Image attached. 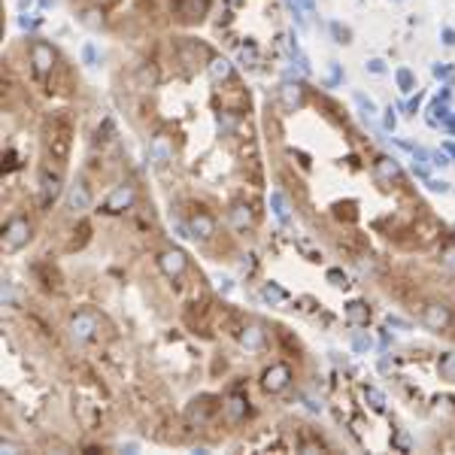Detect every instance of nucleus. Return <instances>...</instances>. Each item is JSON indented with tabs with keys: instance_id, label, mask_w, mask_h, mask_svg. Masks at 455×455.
Returning <instances> with one entry per match:
<instances>
[{
	"instance_id": "nucleus-5",
	"label": "nucleus",
	"mask_w": 455,
	"mask_h": 455,
	"mask_svg": "<svg viewBox=\"0 0 455 455\" xmlns=\"http://www.w3.org/2000/svg\"><path fill=\"white\" fill-rule=\"evenodd\" d=\"M288 379H292V370H288L286 364H273V367L264 370V388H267V392H283L288 386Z\"/></svg>"
},
{
	"instance_id": "nucleus-21",
	"label": "nucleus",
	"mask_w": 455,
	"mask_h": 455,
	"mask_svg": "<svg viewBox=\"0 0 455 455\" xmlns=\"http://www.w3.org/2000/svg\"><path fill=\"white\" fill-rule=\"evenodd\" d=\"M367 313H364V304H349V322H364Z\"/></svg>"
},
{
	"instance_id": "nucleus-10",
	"label": "nucleus",
	"mask_w": 455,
	"mask_h": 455,
	"mask_svg": "<svg viewBox=\"0 0 455 455\" xmlns=\"http://www.w3.org/2000/svg\"><path fill=\"white\" fill-rule=\"evenodd\" d=\"M67 206H70V210H76V213H82V210H88V206H91V195H88V188L82 185V182H76V185H70Z\"/></svg>"
},
{
	"instance_id": "nucleus-16",
	"label": "nucleus",
	"mask_w": 455,
	"mask_h": 455,
	"mask_svg": "<svg viewBox=\"0 0 455 455\" xmlns=\"http://www.w3.org/2000/svg\"><path fill=\"white\" fill-rule=\"evenodd\" d=\"M249 210H246V206H234V210H231V222H234V228H246L249 225Z\"/></svg>"
},
{
	"instance_id": "nucleus-9",
	"label": "nucleus",
	"mask_w": 455,
	"mask_h": 455,
	"mask_svg": "<svg viewBox=\"0 0 455 455\" xmlns=\"http://www.w3.org/2000/svg\"><path fill=\"white\" fill-rule=\"evenodd\" d=\"M40 192H43V206H49L58 197V192H61V176L46 170L43 176H40Z\"/></svg>"
},
{
	"instance_id": "nucleus-18",
	"label": "nucleus",
	"mask_w": 455,
	"mask_h": 455,
	"mask_svg": "<svg viewBox=\"0 0 455 455\" xmlns=\"http://www.w3.org/2000/svg\"><path fill=\"white\" fill-rule=\"evenodd\" d=\"M440 374H443L446 379H455V352L446 355V358L440 361Z\"/></svg>"
},
{
	"instance_id": "nucleus-13",
	"label": "nucleus",
	"mask_w": 455,
	"mask_h": 455,
	"mask_svg": "<svg viewBox=\"0 0 455 455\" xmlns=\"http://www.w3.org/2000/svg\"><path fill=\"white\" fill-rule=\"evenodd\" d=\"M270 210H273V216L283 222V225H288V204H286L283 192H270Z\"/></svg>"
},
{
	"instance_id": "nucleus-12",
	"label": "nucleus",
	"mask_w": 455,
	"mask_h": 455,
	"mask_svg": "<svg viewBox=\"0 0 455 455\" xmlns=\"http://www.w3.org/2000/svg\"><path fill=\"white\" fill-rule=\"evenodd\" d=\"M425 325L428 328H446V325H449V310L437 307V304H434V307H428L425 310Z\"/></svg>"
},
{
	"instance_id": "nucleus-3",
	"label": "nucleus",
	"mask_w": 455,
	"mask_h": 455,
	"mask_svg": "<svg viewBox=\"0 0 455 455\" xmlns=\"http://www.w3.org/2000/svg\"><path fill=\"white\" fill-rule=\"evenodd\" d=\"M31 240V225L24 219H13L3 231V252H19Z\"/></svg>"
},
{
	"instance_id": "nucleus-15",
	"label": "nucleus",
	"mask_w": 455,
	"mask_h": 455,
	"mask_svg": "<svg viewBox=\"0 0 455 455\" xmlns=\"http://www.w3.org/2000/svg\"><path fill=\"white\" fill-rule=\"evenodd\" d=\"M377 176H383V179H398L401 176V167L395 164L392 158H379L377 161Z\"/></svg>"
},
{
	"instance_id": "nucleus-1",
	"label": "nucleus",
	"mask_w": 455,
	"mask_h": 455,
	"mask_svg": "<svg viewBox=\"0 0 455 455\" xmlns=\"http://www.w3.org/2000/svg\"><path fill=\"white\" fill-rule=\"evenodd\" d=\"M49 155H52L55 161H64L70 152V122L64 119V115H52L49 119Z\"/></svg>"
},
{
	"instance_id": "nucleus-11",
	"label": "nucleus",
	"mask_w": 455,
	"mask_h": 455,
	"mask_svg": "<svg viewBox=\"0 0 455 455\" xmlns=\"http://www.w3.org/2000/svg\"><path fill=\"white\" fill-rule=\"evenodd\" d=\"M188 228H192L195 237H213V231H216V222L206 216V213H195L192 222H188Z\"/></svg>"
},
{
	"instance_id": "nucleus-19",
	"label": "nucleus",
	"mask_w": 455,
	"mask_h": 455,
	"mask_svg": "<svg viewBox=\"0 0 455 455\" xmlns=\"http://www.w3.org/2000/svg\"><path fill=\"white\" fill-rule=\"evenodd\" d=\"M364 395H367V401L374 404L377 410H383V407H386V398H383V392H377V388H364Z\"/></svg>"
},
{
	"instance_id": "nucleus-20",
	"label": "nucleus",
	"mask_w": 455,
	"mask_h": 455,
	"mask_svg": "<svg viewBox=\"0 0 455 455\" xmlns=\"http://www.w3.org/2000/svg\"><path fill=\"white\" fill-rule=\"evenodd\" d=\"M264 297L267 301H286V292L279 286H264Z\"/></svg>"
},
{
	"instance_id": "nucleus-22",
	"label": "nucleus",
	"mask_w": 455,
	"mask_h": 455,
	"mask_svg": "<svg viewBox=\"0 0 455 455\" xmlns=\"http://www.w3.org/2000/svg\"><path fill=\"white\" fill-rule=\"evenodd\" d=\"M328 279L334 286H346V273L343 270H328Z\"/></svg>"
},
{
	"instance_id": "nucleus-2",
	"label": "nucleus",
	"mask_w": 455,
	"mask_h": 455,
	"mask_svg": "<svg viewBox=\"0 0 455 455\" xmlns=\"http://www.w3.org/2000/svg\"><path fill=\"white\" fill-rule=\"evenodd\" d=\"M170 10L182 24H195L201 22L206 10H210V0H170Z\"/></svg>"
},
{
	"instance_id": "nucleus-8",
	"label": "nucleus",
	"mask_w": 455,
	"mask_h": 455,
	"mask_svg": "<svg viewBox=\"0 0 455 455\" xmlns=\"http://www.w3.org/2000/svg\"><path fill=\"white\" fill-rule=\"evenodd\" d=\"M158 261H161V270L167 273V276H173V279H176L179 273L185 270V255H182L179 249H167V252H164Z\"/></svg>"
},
{
	"instance_id": "nucleus-14",
	"label": "nucleus",
	"mask_w": 455,
	"mask_h": 455,
	"mask_svg": "<svg viewBox=\"0 0 455 455\" xmlns=\"http://www.w3.org/2000/svg\"><path fill=\"white\" fill-rule=\"evenodd\" d=\"M240 340H243L246 349H258V346L264 343V331L258 325H249V328L243 331V337H240Z\"/></svg>"
},
{
	"instance_id": "nucleus-4",
	"label": "nucleus",
	"mask_w": 455,
	"mask_h": 455,
	"mask_svg": "<svg viewBox=\"0 0 455 455\" xmlns=\"http://www.w3.org/2000/svg\"><path fill=\"white\" fill-rule=\"evenodd\" d=\"M94 331H97V316L94 313H76V316L70 319V334H73V340H79V343H85L94 337Z\"/></svg>"
},
{
	"instance_id": "nucleus-6",
	"label": "nucleus",
	"mask_w": 455,
	"mask_h": 455,
	"mask_svg": "<svg viewBox=\"0 0 455 455\" xmlns=\"http://www.w3.org/2000/svg\"><path fill=\"white\" fill-rule=\"evenodd\" d=\"M131 204H134V188H131V185H119L110 195V201L104 204V213H122V210H128Z\"/></svg>"
},
{
	"instance_id": "nucleus-23",
	"label": "nucleus",
	"mask_w": 455,
	"mask_h": 455,
	"mask_svg": "<svg viewBox=\"0 0 455 455\" xmlns=\"http://www.w3.org/2000/svg\"><path fill=\"white\" fill-rule=\"evenodd\" d=\"M443 261L449 264V267H455V246H452V249H446V252H443Z\"/></svg>"
},
{
	"instance_id": "nucleus-7",
	"label": "nucleus",
	"mask_w": 455,
	"mask_h": 455,
	"mask_svg": "<svg viewBox=\"0 0 455 455\" xmlns=\"http://www.w3.org/2000/svg\"><path fill=\"white\" fill-rule=\"evenodd\" d=\"M149 155H152L155 164H167L173 158V146H170V137L167 134H155L152 143H149Z\"/></svg>"
},
{
	"instance_id": "nucleus-17",
	"label": "nucleus",
	"mask_w": 455,
	"mask_h": 455,
	"mask_svg": "<svg viewBox=\"0 0 455 455\" xmlns=\"http://www.w3.org/2000/svg\"><path fill=\"white\" fill-rule=\"evenodd\" d=\"M243 413H246V401H243V398H231V401H228V416H231V419H240Z\"/></svg>"
}]
</instances>
